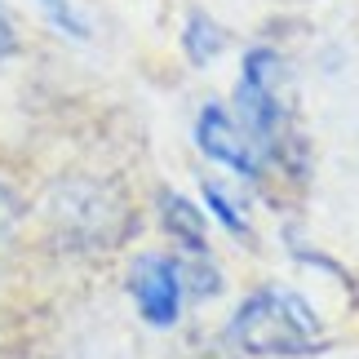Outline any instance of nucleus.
I'll return each instance as SVG.
<instances>
[{
    "label": "nucleus",
    "mask_w": 359,
    "mask_h": 359,
    "mask_svg": "<svg viewBox=\"0 0 359 359\" xmlns=\"http://www.w3.org/2000/svg\"><path fill=\"white\" fill-rule=\"evenodd\" d=\"M231 111L257 142L271 177L302 187L311 177V142L302 133V102L293 62L275 45H248L240 53L236 89H231Z\"/></svg>",
    "instance_id": "1"
},
{
    "label": "nucleus",
    "mask_w": 359,
    "mask_h": 359,
    "mask_svg": "<svg viewBox=\"0 0 359 359\" xmlns=\"http://www.w3.org/2000/svg\"><path fill=\"white\" fill-rule=\"evenodd\" d=\"M36 213H40V231L49 236V244L72 257L111 253L137 226L129 187L111 173H89V169L58 173L40 191Z\"/></svg>",
    "instance_id": "2"
},
{
    "label": "nucleus",
    "mask_w": 359,
    "mask_h": 359,
    "mask_svg": "<svg viewBox=\"0 0 359 359\" xmlns=\"http://www.w3.org/2000/svg\"><path fill=\"white\" fill-rule=\"evenodd\" d=\"M226 346L248 359H311L328 351V328L297 288L257 284L231 311Z\"/></svg>",
    "instance_id": "3"
},
{
    "label": "nucleus",
    "mask_w": 359,
    "mask_h": 359,
    "mask_svg": "<svg viewBox=\"0 0 359 359\" xmlns=\"http://www.w3.org/2000/svg\"><path fill=\"white\" fill-rule=\"evenodd\" d=\"M191 142H196V151L204 160L217 164L222 173H231L236 182H244V187H266L271 182L266 160H262L257 142L248 137V129L236 120L231 102H217V98L204 102L196 111V120H191Z\"/></svg>",
    "instance_id": "4"
},
{
    "label": "nucleus",
    "mask_w": 359,
    "mask_h": 359,
    "mask_svg": "<svg viewBox=\"0 0 359 359\" xmlns=\"http://www.w3.org/2000/svg\"><path fill=\"white\" fill-rule=\"evenodd\" d=\"M124 288H129L142 324L151 328H177L187 311V288H182V271H177L173 253H137L124 271Z\"/></svg>",
    "instance_id": "5"
},
{
    "label": "nucleus",
    "mask_w": 359,
    "mask_h": 359,
    "mask_svg": "<svg viewBox=\"0 0 359 359\" xmlns=\"http://www.w3.org/2000/svg\"><path fill=\"white\" fill-rule=\"evenodd\" d=\"M151 204H156V222H160L164 236H169L173 253H213L209 213H204L200 200H191V196H182V191H173V187H160Z\"/></svg>",
    "instance_id": "6"
},
{
    "label": "nucleus",
    "mask_w": 359,
    "mask_h": 359,
    "mask_svg": "<svg viewBox=\"0 0 359 359\" xmlns=\"http://www.w3.org/2000/svg\"><path fill=\"white\" fill-rule=\"evenodd\" d=\"M177 49H182V58L191 67H213L231 49V32L209 9H187L182 27H177Z\"/></svg>",
    "instance_id": "7"
},
{
    "label": "nucleus",
    "mask_w": 359,
    "mask_h": 359,
    "mask_svg": "<svg viewBox=\"0 0 359 359\" xmlns=\"http://www.w3.org/2000/svg\"><path fill=\"white\" fill-rule=\"evenodd\" d=\"M200 200H204V213H209L231 240H240L244 248H257V226H253L248 204H244V196L236 187L217 182V177H204V182H200Z\"/></svg>",
    "instance_id": "8"
},
{
    "label": "nucleus",
    "mask_w": 359,
    "mask_h": 359,
    "mask_svg": "<svg viewBox=\"0 0 359 359\" xmlns=\"http://www.w3.org/2000/svg\"><path fill=\"white\" fill-rule=\"evenodd\" d=\"M27 217H32V204L18 191L9 173H0V262H5L13 248H18L22 231H27Z\"/></svg>",
    "instance_id": "9"
},
{
    "label": "nucleus",
    "mask_w": 359,
    "mask_h": 359,
    "mask_svg": "<svg viewBox=\"0 0 359 359\" xmlns=\"http://www.w3.org/2000/svg\"><path fill=\"white\" fill-rule=\"evenodd\" d=\"M173 257H177V271H182L187 297L209 302V297H217V293L226 288V275H222V266L213 262V253H173Z\"/></svg>",
    "instance_id": "10"
},
{
    "label": "nucleus",
    "mask_w": 359,
    "mask_h": 359,
    "mask_svg": "<svg viewBox=\"0 0 359 359\" xmlns=\"http://www.w3.org/2000/svg\"><path fill=\"white\" fill-rule=\"evenodd\" d=\"M40 13H45V22L53 27V32H62V36H72V40H89V18H85V9H80V0H36Z\"/></svg>",
    "instance_id": "11"
},
{
    "label": "nucleus",
    "mask_w": 359,
    "mask_h": 359,
    "mask_svg": "<svg viewBox=\"0 0 359 359\" xmlns=\"http://www.w3.org/2000/svg\"><path fill=\"white\" fill-rule=\"evenodd\" d=\"M18 58V22H13V13H9V5L0 0V72Z\"/></svg>",
    "instance_id": "12"
}]
</instances>
